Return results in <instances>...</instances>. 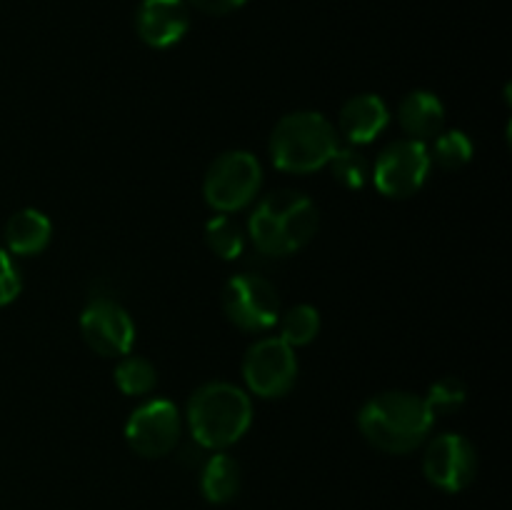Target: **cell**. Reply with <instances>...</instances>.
Wrapping results in <instances>:
<instances>
[{"mask_svg": "<svg viewBox=\"0 0 512 510\" xmlns=\"http://www.w3.org/2000/svg\"><path fill=\"white\" fill-rule=\"evenodd\" d=\"M435 415L425 398L408 390H388L370 398L358 413V430L373 448L405 455L420 448L433 430Z\"/></svg>", "mask_w": 512, "mask_h": 510, "instance_id": "obj_1", "label": "cell"}, {"mask_svg": "<svg viewBox=\"0 0 512 510\" xmlns=\"http://www.w3.org/2000/svg\"><path fill=\"white\" fill-rule=\"evenodd\" d=\"M248 233L258 253L285 258L305 248L318 233V208L303 193L275 190L253 208Z\"/></svg>", "mask_w": 512, "mask_h": 510, "instance_id": "obj_2", "label": "cell"}, {"mask_svg": "<svg viewBox=\"0 0 512 510\" xmlns=\"http://www.w3.org/2000/svg\"><path fill=\"white\" fill-rule=\"evenodd\" d=\"M185 415L195 445L205 450H225L248 433L253 423V403L238 385L213 380L190 395Z\"/></svg>", "mask_w": 512, "mask_h": 510, "instance_id": "obj_3", "label": "cell"}, {"mask_svg": "<svg viewBox=\"0 0 512 510\" xmlns=\"http://www.w3.org/2000/svg\"><path fill=\"white\" fill-rule=\"evenodd\" d=\"M338 148V130L325 115L313 110L283 115L270 135V158L275 168L295 175L325 168Z\"/></svg>", "mask_w": 512, "mask_h": 510, "instance_id": "obj_4", "label": "cell"}, {"mask_svg": "<svg viewBox=\"0 0 512 510\" xmlns=\"http://www.w3.org/2000/svg\"><path fill=\"white\" fill-rule=\"evenodd\" d=\"M263 185V168L248 150H228L210 163L203 180L205 203L218 213L248 208Z\"/></svg>", "mask_w": 512, "mask_h": 510, "instance_id": "obj_5", "label": "cell"}, {"mask_svg": "<svg viewBox=\"0 0 512 510\" xmlns=\"http://www.w3.org/2000/svg\"><path fill=\"white\" fill-rule=\"evenodd\" d=\"M223 310L230 323L248 333L270 330L280 318L278 290L255 273H238L225 283Z\"/></svg>", "mask_w": 512, "mask_h": 510, "instance_id": "obj_6", "label": "cell"}, {"mask_svg": "<svg viewBox=\"0 0 512 510\" xmlns=\"http://www.w3.org/2000/svg\"><path fill=\"white\" fill-rule=\"evenodd\" d=\"M430 153L428 143L403 138L390 143L383 153L378 155L373 165L375 188L393 200L413 198L425 185L430 173Z\"/></svg>", "mask_w": 512, "mask_h": 510, "instance_id": "obj_7", "label": "cell"}, {"mask_svg": "<svg viewBox=\"0 0 512 510\" xmlns=\"http://www.w3.org/2000/svg\"><path fill=\"white\" fill-rule=\"evenodd\" d=\"M183 435V418L170 400H148L130 413L125 423V440L140 458H163L173 453Z\"/></svg>", "mask_w": 512, "mask_h": 510, "instance_id": "obj_8", "label": "cell"}, {"mask_svg": "<svg viewBox=\"0 0 512 510\" xmlns=\"http://www.w3.org/2000/svg\"><path fill=\"white\" fill-rule=\"evenodd\" d=\"M298 378L295 350L280 338H263L243 358V380L258 398H283Z\"/></svg>", "mask_w": 512, "mask_h": 510, "instance_id": "obj_9", "label": "cell"}, {"mask_svg": "<svg viewBox=\"0 0 512 510\" xmlns=\"http://www.w3.org/2000/svg\"><path fill=\"white\" fill-rule=\"evenodd\" d=\"M80 333L88 348L103 358H123L135 343V323L113 298H93L80 315Z\"/></svg>", "mask_w": 512, "mask_h": 510, "instance_id": "obj_10", "label": "cell"}, {"mask_svg": "<svg viewBox=\"0 0 512 510\" xmlns=\"http://www.w3.org/2000/svg\"><path fill=\"white\" fill-rule=\"evenodd\" d=\"M423 473L445 493H460L468 488L478 473V453L473 443L460 433H443L425 448Z\"/></svg>", "mask_w": 512, "mask_h": 510, "instance_id": "obj_11", "label": "cell"}, {"mask_svg": "<svg viewBox=\"0 0 512 510\" xmlns=\"http://www.w3.org/2000/svg\"><path fill=\"white\" fill-rule=\"evenodd\" d=\"M190 28V10L185 0H143L135 13V30L150 48H170L180 43Z\"/></svg>", "mask_w": 512, "mask_h": 510, "instance_id": "obj_12", "label": "cell"}, {"mask_svg": "<svg viewBox=\"0 0 512 510\" xmlns=\"http://www.w3.org/2000/svg\"><path fill=\"white\" fill-rule=\"evenodd\" d=\"M390 123L388 105L380 95L375 93H360L350 98L348 103L340 108L338 128L343 138L353 145L373 143Z\"/></svg>", "mask_w": 512, "mask_h": 510, "instance_id": "obj_13", "label": "cell"}, {"mask_svg": "<svg viewBox=\"0 0 512 510\" xmlns=\"http://www.w3.org/2000/svg\"><path fill=\"white\" fill-rule=\"evenodd\" d=\"M398 120L408 138L428 143L445 130V108L430 90H413L400 100Z\"/></svg>", "mask_w": 512, "mask_h": 510, "instance_id": "obj_14", "label": "cell"}, {"mask_svg": "<svg viewBox=\"0 0 512 510\" xmlns=\"http://www.w3.org/2000/svg\"><path fill=\"white\" fill-rule=\"evenodd\" d=\"M53 225L48 215L35 208H23L13 213L5 223V245L8 253L15 255H38L48 248Z\"/></svg>", "mask_w": 512, "mask_h": 510, "instance_id": "obj_15", "label": "cell"}, {"mask_svg": "<svg viewBox=\"0 0 512 510\" xmlns=\"http://www.w3.org/2000/svg\"><path fill=\"white\" fill-rule=\"evenodd\" d=\"M240 485H243V473L233 455L218 453L205 460L203 473H200V490L203 498L213 505H225L233 498H238Z\"/></svg>", "mask_w": 512, "mask_h": 510, "instance_id": "obj_16", "label": "cell"}, {"mask_svg": "<svg viewBox=\"0 0 512 510\" xmlns=\"http://www.w3.org/2000/svg\"><path fill=\"white\" fill-rule=\"evenodd\" d=\"M278 323H280L278 338L283 340V343H288L293 350L313 343L320 333V313L308 303L293 305L290 310H285V313L278 318Z\"/></svg>", "mask_w": 512, "mask_h": 510, "instance_id": "obj_17", "label": "cell"}, {"mask_svg": "<svg viewBox=\"0 0 512 510\" xmlns=\"http://www.w3.org/2000/svg\"><path fill=\"white\" fill-rule=\"evenodd\" d=\"M428 153L443 170H460L473 160L475 145L463 130H443L433 138V150L428 148Z\"/></svg>", "mask_w": 512, "mask_h": 510, "instance_id": "obj_18", "label": "cell"}, {"mask_svg": "<svg viewBox=\"0 0 512 510\" xmlns=\"http://www.w3.org/2000/svg\"><path fill=\"white\" fill-rule=\"evenodd\" d=\"M205 243L223 260H235L245 248V235L228 213H220L205 225Z\"/></svg>", "mask_w": 512, "mask_h": 510, "instance_id": "obj_19", "label": "cell"}, {"mask_svg": "<svg viewBox=\"0 0 512 510\" xmlns=\"http://www.w3.org/2000/svg\"><path fill=\"white\" fill-rule=\"evenodd\" d=\"M155 365L140 355H123L115 365V385L125 395H145L155 388Z\"/></svg>", "mask_w": 512, "mask_h": 510, "instance_id": "obj_20", "label": "cell"}, {"mask_svg": "<svg viewBox=\"0 0 512 510\" xmlns=\"http://www.w3.org/2000/svg\"><path fill=\"white\" fill-rule=\"evenodd\" d=\"M328 165L335 180L348 190H360L370 178V160L355 148H338Z\"/></svg>", "mask_w": 512, "mask_h": 510, "instance_id": "obj_21", "label": "cell"}, {"mask_svg": "<svg viewBox=\"0 0 512 510\" xmlns=\"http://www.w3.org/2000/svg\"><path fill=\"white\" fill-rule=\"evenodd\" d=\"M465 398H468V390H465V383L455 375H445V378L435 380L428 390V408L433 410V415H445L455 413L458 408H463Z\"/></svg>", "mask_w": 512, "mask_h": 510, "instance_id": "obj_22", "label": "cell"}, {"mask_svg": "<svg viewBox=\"0 0 512 510\" xmlns=\"http://www.w3.org/2000/svg\"><path fill=\"white\" fill-rule=\"evenodd\" d=\"M23 280H20L18 265L13 263L8 250L0 248V308L18 298Z\"/></svg>", "mask_w": 512, "mask_h": 510, "instance_id": "obj_23", "label": "cell"}, {"mask_svg": "<svg viewBox=\"0 0 512 510\" xmlns=\"http://www.w3.org/2000/svg\"><path fill=\"white\" fill-rule=\"evenodd\" d=\"M188 5L193 8L203 10L208 15H225V13H233L238 10L240 5H245V0H185Z\"/></svg>", "mask_w": 512, "mask_h": 510, "instance_id": "obj_24", "label": "cell"}]
</instances>
